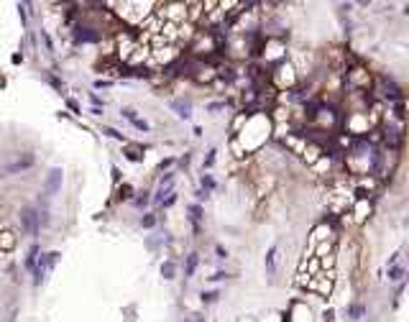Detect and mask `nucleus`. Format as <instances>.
<instances>
[{
  "label": "nucleus",
  "mask_w": 409,
  "mask_h": 322,
  "mask_svg": "<svg viewBox=\"0 0 409 322\" xmlns=\"http://www.w3.org/2000/svg\"><path fill=\"white\" fill-rule=\"evenodd\" d=\"M335 246H333V230L320 225L312 230L310 248L304 251V258L299 263L297 284L307 292L330 294L333 289V263H335Z\"/></svg>",
  "instance_id": "nucleus-1"
},
{
  "label": "nucleus",
  "mask_w": 409,
  "mask_h": 322,
  "mask_svg": "<svg viewBox=\"0 0 409 322\" xmlns=\"http://www.w3.org/2000/svg\"><path fill=\"white\" fill-rule=\"evenodd\" d=\"M189 213H192V220H195V228H200V217H202V210L197 205H192L189 207Z\"/></svg>",
  "instance_id": "nucleus-13"
},
{
  "label": "nucleus",
  "mask_w": 409,
  "mask_h": 322,
  "mask_svg": "<svg viewBox=\"0 0 409 322\" xmlns=\"http://www.w3.org/2000/svg\"><path fill=\"white\" fill-rule=\"evenodd\" d=\"M131 123L138 128V130H149V123H146V120H141V118H131Z\"/></svg>",
  "instance_id": "nucleus-15"
},
{
  "label": "nucleus",
  "mask_w": 409,
  "mask_h": 322,
  "mask_svg": "<svg viewBox=\"0 0 409 322\" xmlns=\"http://www.w3.org/2000/svg\"><path fill=\"white\" fill-rule=\"evenodd\" d=\"M197 253H189V256H187V266H184V279H189V276L192 274H195V269H197Z\"/></svg>",
  "instance_id": "nucleus-6"
},
{
  "label": "nucleus",
  "mask_w": 409,
  "mask_h": 322,
  "mask_svg": "<svg viewBox=\"0 0 409 322\" xmlns=\"http://www.w3.org/2000/svg\"><path fill=\"white\" fill-rule=\"evenodd\" d=\"M77 39H79V41H90V43H95V41H97L100 36H97V33H95L92 28H79Z\"/></svg>",
  "instance_id": "nucleus-7"
},
{
  "label": "nucleus",
  "mask_w": 409,
  "mask_h": 322,
  "mask_svg": "<svg viewBox=\"0 0 409 322\" xmlns=\"http://www.w3.org/2000/svg\"><path fill=\"white\" fill-rule=\"evenodd\" d=\"M141 225H143V228H154V225H156V217H154V215L143 217V220H141Z\"/></svg>",
  "instance_id": "nucleus-17"
},
{
  "label": "nucleus",
  "mask_w": 409,
  "mask_h": 322,
  "mask_svg": "<svg viewBox=\"0 0 409 322\" xmlns=\"http://www.w3.org/2000/svg\"><path fill=\"white\" fill-rule=\"evenodd\" d=\"M102 133H108V136H113V138H123L115 128H102Z\"/></svg>",
  "instance_id": "nucleus-18"
},
{
  "label": "nucleus",
  "mask_w": 409,
  "mask_h": 322,
  "mask_svg": "<svg viewBox=\"0 0 409 322\" xmlns=\"http://www.w3.org/2000/svg\"><path fill=\"white\" fill-rule=\"evenodd\" d=\"M184 322H204V320L197 317V315H192V317H184Z\"/></svg>",
  "instance_id": "nucleus-22"
},
{
  "label": "nucleus",
  "mask_w": 409,
  "mask_h": 322,
  "mask_svg": "<svg viewBox=\"0 0 409 322\" xmlns=\"http://www.w3.org/2000/svg\"><path fill=\"white\" fill-rule=\"evenodd\" d=\"M212 161H215V151L207 153V159H204V166H212Z\"/></svg>",
  "instance_id": "nucleus-20"
},
{
  "label": "nucleus",
  "mask_w": 409,
  "mask_h": 322,
  "mask_svg": "<svg viewBox=\"0 0 409 322\" xmlns=\"http://www.w3.org/2000/svg\"><path fill=\"white\" fill-rule=\"evenodd\" d=\"M59 190H62V169H51L49 176H46V182H44V194L54 197Z\"/></svg>",
  "instance_id": "nucleus-2"
},
{
  "label": "nucleus",
  "mask_w": 409,
  "mask_h": 322,
  "mask_svg": "<svg viewBox=\"0 0 409 322\" xmlns=\"http://www.w3.org/2000/svg\"><path fill=\"white\" fill-rule=\"evenodd\" d=\"M174 271H177V266H174L172 261H166V263L161 266V274H164V279H174Z\"/></svg>",
  "instance_id": "nucleus-11"
},
{
  "label": "nucleus",
  "mask_w": 409,
  "mask_h": 322,
  "mask_svg": "<svg viewBox=\"0 0 409 322\" xmlns=\"http://www.w3.org/2000/svg\"><path fill=\"white\" fill-rule=\"evenodd\" d=\"M21 223H23V228L31 233V236H36L39 233V215L33 213V210L28 207V210H23V213H21Z\"/></svg>",
  "instance_id": "nucleus-4"
},
{
  "label": "nucleus",
  "mask_w": 409,
  "mask_h": 322,
  "mask_svg": "<svg viewBox=\"0 0 409 322\" xmlns=\"http://www.w3.org/2000/svg\"><path fill=\"white\" fill-rule=\"evenodd\" d=\"M128 159H133V161H138V159H141V153H138V151H128Z\"/></svg>",
  "instance_id": "nucleus-21"
},
{
  "label": "nucleus",
  "mask_w": 409,
  "mask_h": 322,
  "mask_svg": "<svg viewBox=\"0 0 409 322\" xmlns=\"http://www.w3.org/2000/svg\"><path fill=\"white\" fill-rule=\"evenodd\" d=\"M218 297H220L218 292H204V294H202V302H207V304H210V302H215Z\"/></svg>",
  "instance_id": "nucleus-16"
},
{
  "label": "nucleus",
  "mask_w": 409,
  "mask_h": 322,
  "mask_svg": "<svg viewBox=\"0 0 409 322\" xmlns=\"http://www.w3.org/2000/svg\"><path fill=\"white\" fill-rule=\"evenodd\" d=\"M56 258H59V253L54 251V253H46V256H44V258L39 261V266H36V279H33V284H36V286L44 281V274H46V271L51 269V266L56 263Z\"/></svg>",
  "instance_id": "nucleus-3"
},
{
  "label": "nucleus",
  "mask_w": 409,
  "mask_h": 322,
  "mask_svg": "<svg viewBox=\"0 0 409 322\" xmlns=\"http://www.w3.org/2000/svg\"><path fill=\"white\" fill-rule=\"evenodd\" d=\"M274 269H276V246L269 251V256H266V271L269 274H274Z\"/></svg>",
  "instance_id": "nucleus-9"
},
{
  "label": "nucleus",
  "mask_w": 409,
  "mask_h": 322,
  "mask_svg": "<svg viewBox=\"0 0 409 322\" xmlns=\"http://www.w3.org/2000/svg\"><path fill=\"white\" fill-rule=\"evenodd\" d=\"M363 315H366L363 304H353V307H348V317H350V320H361Z\"/></svg>",
  "instance_id": "nucleus-10"
},
{
  "label": "nucleus",
  "mask_w": 409,
  "mask_h": 322,
  "mask_svg": "<svg viewBox=\"0 0 409 322\" xmlns=\"http://www.w3.org/2000/svg\"><path fill=\"white\" fill-rule=\"evenodd\" d=\"M174 110L182 115V118H189V110H192V105L189 103H174Z\"/></svg>",
  "instance_id": "nucleus-12"
},
{
  "label": "nucleus",
  "mask_w": 409,
  "mask_h": 322,
  "mask_svg": "<svg viewBox=\"0 0 409 322\" xmlns=\"http://www.w3.org/2000/svg\"><path fill=\"white\" fill-rule=\"evenodd\" d=\"M202 187H207V190H212V187H215L212 176H202Z\"/></svg>",
  "instance_id": "nucleus-19"
},
{
  "label": "nucleus",
  "mask_w": 409,
  "mask_h": 322,
  "mask_svg": "<svg viewBox=\"0 0 409 322\" xmlns=\"http://www.w3.org/2000/svg\"><path fill=\"white\" fill-rule=\"evenodd\" d=\"M36 256H39V248L33 246L31 253H28V258H26V266H28V269H33V263H36Z\"/></svg>",
  "instance_id": "nucleus-14"
},
{
  "label": "nucleus",
  "mask_w": 409,
  "mask_h": 322,
  "mask_svg": "<svg viewBox=\"0 0 409 322\" xmlns=\"http://www.w3.org/2000/svg\"><path fill=\"white\" fill-rule=\"evenodd\" d=\"M28 166H33V156H31V153H26L23 159H18V161H13V164H8L3 172H5V174H16V172L28 169Z\"/></svg>",
  "instance_id": "nucleus-5"
},
{
  "label": "nucleus",
  "mask_w": 409,
  "mask_h": 322,
  "mask_svg": "<svg viewBox=\"0 0 409 322\" xmlns=\"http://www.w3.org/2000/svg\"><path fill=\"white\" fill-rule=\"evenodd\" d=\"M402 279H404V266L391 263V269H389V281H402Z\"/></svg>",
  "instance_id": "nucleus-8"
}]
</instances>
